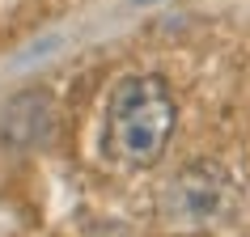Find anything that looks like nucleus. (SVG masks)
Instances as JSON below:
<instances>
[{
  "label": "nucleus",
  "instance_id": "nucleus-1",
  "mask_svg": "<svg viewBox=\"0 0 250 237\" xmlns=\"http://www.w3.org/2000/svg\"><path fill=\"white\" fill-rule=\"evenodd\" d=\"M178 127L174 89L153 72L123 77L106 98L102 153L123 170H153Z\"/></svg>",
  "mask_w": 250,
  "mask_h": 237
},
{
  "label": "nucleus",
  "instance_id": "nucleus-2",
  "mask_svg": "<svg viewBox=\"0 0 250 237\" xmlns=\"http://www.w3.org/2000/svg\"><path fill=\"white\" fill-rule=\"evenodd\" d=\"M233 208V178L221 165L195 161L161 191V216L183 229H199V224L221 220Z\"/></svg>",
  "mask_w": 250,
  "mask_h": 237
},
{
  "label": "nucleus",
  "instance_id": "nucleus-3",
  "mask_svg": "<svg viewBox=\"0 0 250 237\" xmlns=\"http://www.w3.org/2000/svg\"><path fill=\"white\" fill-rule=\"evenodd\" d=\"M145 4H148V0H145Z\"/></svg>",
  "mask_w": 250,
  "mask_h": 237
}]
</instances>
